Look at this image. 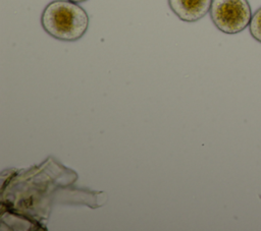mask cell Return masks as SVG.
Wrapping results in <instances>:
<instances>
[{
  "mask_svg": "<svg viewBox=\"0 0 261 231\" xmlns=\"http://www.w3.org/2000/svg\"><path fill=\"white\" fill-rule=\"evenodd\" d=\"M87 11L69 0H54L46 5L41 15L44 31L52 38L73 42L80 40L89 27Z\"/></svg>",
  "mask_w": 261,
  "mask_h": 231,
  "instance_id": "cell-1",
  "label": "cell"
},
{
  "mask_svg": "<svg viewBox=\"0 0 261 231\" xmlns=\"http://www.w3.org/2000/svg\"><path fill=\"white\" fill-rule=\"evenodd\" d=\"M209 13L214 25L228 35L243 32L252 18L248 0H212Z\"/></svg>",
  "mask_w": 261,
  "mask_h": 231,
  "instance_id": "cell-2",
  "label": "cell"
},
{
  "mask_svg": "<svg viewBox=\"0 0 261 231\" xmlns=\"http://www.w3.org/2000/svg\"><path fill=\"white\" fill-rule=\"evenodd\" d=\"M212 0H168L171 11L182 21L195 22L203 18L211 7Z\"/></svg>",
  "mask_w": 261,
  "mask_h": 231,
  "instance_id": "cell-3",
  "label": "cell"
},
{
  "mask_svg": "<svg viewBox=\"0 0 261 231\" xmlns=\"http://www.w3.org/2000/svg\"><path fill=\"white\" fill-rule=\"evenodd\" d=\"M249 31L253 39L261 43V7L252 14V18L249 24Z\"/></svg>",
  "mask_w": 261,
  "mask_h": 231,
  "instance_id": "cell-4",
  "label": "cell"
},
{
  "mask_svg": "<svg viewBox=\"0 0 261 231\" xmlns=\"http://www.w3.org/2000/svg\"><path fill=\"white\" fill-rule=\"evenodd\" d=\"M69 1H72V2H74V3H82V2H85V1H87V0H69Z\"/></svg>",
  "mask_w": 261,
  "mask_h": 231,
  "instance_id": "cell-5",
  "label": "cell"
}]
</instances>
